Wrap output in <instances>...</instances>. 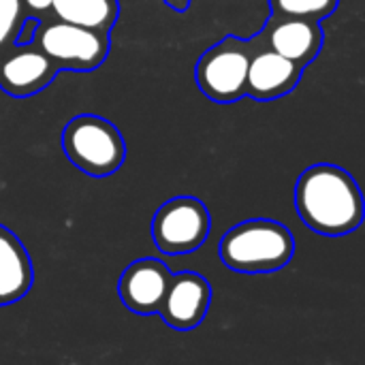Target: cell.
<instances>
[{
	"label": "cell",
	"instance_id": "cell-1",
	"mask_svg": "<svg viewBox=\"0 0 365 365\" xmlns=\"http://www.w3.org/2000/svg\"><path fill=\"white\" fill-rule=\"evenodd\" d=\"M295 210L314 233L340 237L361 227L365 201L349 171L319 163L299 175L295 184Z\"/></svg>",
	"mask_w": 365,
	"mask_h": 365
},
{
	"label": "cell",
	"instance_id": "cell-2",
	"mask_svg": "<svg viewBox=\"0 0 365 365\" xmlns=\"http://www.w3.org/2000/svg\"><path fill=\"white\" fill-rule=\"evenodd\" d=\"M295 252L291 231L276 220H246L229 229L220 244V261L240 274H269L287 267Z\"/></svg>",
	"mask_w": 365,
	"mask_h": 365
},
{
	"label": "cell",
	"instance_id": "cell-3",
	"mask_svg": "<svg viewBox=\"0 0 365 365\" xmlns=\"http://www.w3.org/2000/svg\"><path fill=\"white\" fill-rule=\"evenodd\" d=\"M60 143L68 163L90 178H107L126 160L124 135L103 115H75L66 122Z\"/></svg>",
	"mask_w": 365,
	"mask_h": 365
},
{
	"label": "cell",
	"instance_id": "cell-4",
	"mask_svg": "<svg viewBox=\"0 0 365 365\" xmlns=\"http://www.w3.org/2000/svg\"><path fill=\"white\" fill-rule=\"evenodd\" d=\"M259 36L240 38L225 36L212 45L195 66V79L199 90L214 103H235L246 96L248 66Z\"/></svg>",
	"mask_w": 365,
	"mask_h": 365
},
{
	"label": "cell",
	"instance_id": "cell-5",
	"mask_svg": "<svg viewBox=\"0 0 365 365\" xmlns=\"http://www.w3.org/2000/svg\"><path fill=\"white\" fill-rule=\"evenodd\" d=\"M34 43L56 62L60 71L86 73L98 68L111 51V34L86 26L47 19L34 32Z\"/></svg>",
	"mask_w": 365,
	"mask_h": 365
},
{
	"label": "cell",
	"instance_id": "cell-6",
	"mask_svg": "<svg viewBox=\"0 0 365 365\" xmlns=\"http://www.w3.org/2000/svg\"><path fill=\"white\" fill-rule=\"evenodd\" d=\"M210 229V212L197 197H173L165 201L152 218L154 246L169 257L199 250L207 240Z\"/></svg>",
	"mask_w": 365,
	"mask_h": 365
},
{
	"label": "cell",
	"instance_id": "cell-7",
	"mask_svg": "<svg viewBox=\"0 0 365 365\" xmlns=\"http://www.w3.org/2000/svg\"><path fill=\"white\" fill-rule=\"evenodd\" d=\"M60 68L32 41L15 43L0 53V90L13 98H30L43 92Z\"/></svg>",
	"mask_w": 365,
	"mask_h": 365
},
{
	"label": "cell",
	"instance_id": "cell-8",
	"mask_svg": "<svg viewBox=\"0 0 365 365\" xmlns=\"http://www.w3.org/2000/svg\"><path fill=\"white\" fill-rule=\"evenodd\" d=\"M171 276V269L160 259H137L118 280L120 302L137 317H154L163 306Z\"/></svg>",
	"mask_w": 365,
	"mask_h": 365
},
{
	"label": "cell",
	"instance_id": "cell-9",
	"mask_svg": "<svg viewBox=\"0 0 365 365\" xmlns=\"http://www.w3.org/2000/svg\"><path fill=\"white\" fill-rule=\"evenodd\" d=\"M212 304V287L197 272L171 276L158 317L175 331H190L205 319Z\"/></svg>",
	"mask_w": 365,
	"mask_h": 365
},
{
	"label": "cell",
	"instance_id": "cell-10",
	"mask_svg": "<svg viewBox=\"0 0 365 365\" xmlns=\"http://www.w3.org/2000/svg\"><path fill=\"white\" fill-rule=\"evenodd\" d=\"M259 47L255 49L248 66V81H246V96L255 101H276L287 96L302 79L304 66L280 56L269 45H265L261 32Z\"/></svg>",
	"mask_w": 365,
	"mask_h": 365
},
{
	"label": "cell",
	"instance_id": "cell-11",
	"mask_svg": "<svg viewBox=\"0 0 365 365\" xmlns=\"http://www.w3.org/2000/svg\"><path fill=\"white\" fill-rule=\"evenodd\" d=\"M265 45L304 68L319 56L325 34L319 21L297 17H269L261 30Z\"/></svg>",
	"mask_w": 365,
	"mask_h": 365
},
{
	"label": "cell",
	"instance_id": "cell-12",
	"mask_svg": "<svg viewBox=\"0 0 365 365\" xmlns=\"http://www.w3.org/2000/svg\"><path fill=\"white\" fill-rule=\"evenodd\" d=\"M32 282L34 267L24 242L0 225V308L21 302Z\"/></svg>",
	"mask_w": 365,
	"mask_h": 365
},
{
	"label": "cell",
	"instance_id": "cell-13",
	"mask_svg": "<svg viewBox=\"0 0 365 365\" xmlns=\"http://www.w3.org/2000/svg\"><path fill=\"white\" fill-rule=\"evenodd\" d=\"M118 17L120 0H53L51 9V19L86 26L109 34Z\"/></svg>",
	"mask_w": 365,
	"mask_h": 365
},
{
	"label": "cell",
	"instance_id": "cell-14",
	"mask_svg": "<svg viewBox=\"0 0 365 365\" xmlns=\"http://www.w3.org/2000/svg\"><path fill=\"white\" fill-rule=\"evenodd\" d=\"M340 0H269L272 17H297L321 21L338 9Z\"/></svg>",
	"mask_w": 365,
	"mask_h": 365
},
{
	"label": "cell",
	"instance_id": "cell-15",
	"mask_svg": "<svg viewBox=\"0 0 365 365\" xmlns=\"http://www.w3.org/2000/svg\"><path fill=\"white\" fill-rule=\"evenodd\" d=\"M26 19L28 15L21 0H0V53L17 43Z\"/></svg>",
	"mask_w": 365,
	"mask_h": 365
},
{
	"label": "cell",
	"instance_id": "cell-16",
	"mask_svg": "<svg viewBox=\"0 0 365 365\" xmlns=\"http://www.w3.org/2000/svg\"><path fill=\"white\" fill-rule=\"evenodd\" d=\"M26 15L28 17H36L38 21H47L51 19V9H53V0H21Z\"/></svg>",
	"mask_w": 365,
	"mask_h": 365
},
{
	"label": "cell",
	"instance_id": "cell-17",
	"mask_svg": "<svg viewBox=\"0 0 365 365\" xmlns=\"http://www.w3.org/2000/svg\"><path fill=\"white\" fill-rule=\"evenodd\" d=\"M38 24H41V21H38L36 17H28V19L24 21V26H21V32H19L17 43H32V41H34V32H36Z\"/></svg>",
	"mask_w": 365,
	"mask_h": 365
},
{
	"label": "cell",
	"instance_id": "cell-18",
	"mask_svg": "<svg viewBox=\"0 0 365 365\" xmlns=\"http://www.w3.org/2000/svg\"><path fill=\"white\" fill-rule=\"evenodd\" d=\"M173 11H178V13H184L188 6H190V0H165Z\"/></svg>",
	"mask_w": 365,
	"mask_h": 365
}]
</instances>
